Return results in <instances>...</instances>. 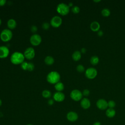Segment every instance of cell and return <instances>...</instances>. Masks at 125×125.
<instances>
[{"label":"cell","mask_w":125,"mask_h":125,"mask_svg":"<svg viewBox=\"0 0 125 125\" xmlns=\"http://www.w3.org/2000/svg\"><path fill=\"white\" fill-rule=\"evenodd\" d=\"M23 55L25 58L26 59L32 60L34 58L35 55V50L33 47H29L25 50L23 53Z\"/></svg>","instance_id":"cell-8"},{"label":"cell","mask_w":125,"mask_h":125,"mask_svg":"<svg viewBox=\"0 0 125 125\" xmlns=\"http://www.w3.org/2000/svg\"><path fill=\"white\" fill-rule=\"evenodd\" d=\"M34 69V64L32 62H28L27 70L29 71H32Z\"/></svg>","instance_id":"cell-27"},{"label":"cell","mask_w":125,"mask_h":125,"mask_svg":"<svg viewBox=\"0 0 125 125\" xmlns=\"http://www.w3.org/2000/svg\"><path fill=\"white\" fill-rule=\"evenodd\" d=\"M49 27H50V24L47 22H44L42 24V28L44 30H47V29H48L49 28Z\"/></svg>","instance_id":"cell-29"},{"label":"cell","mask_w":125,"mask_h":125,"mask_svg":"<svg viewBox=\"0 0 125 125\" xmlns=\"http://www.w3.org/2000/svg\"><path fill=\"white\" fill-rule=\"evenodd\" d=\"M82 92L78 89H74L71 91L70 94V98L75 101H79L82 99Z\"/></svg>","instance_id":"cell-5"},{"label":"cell","mask_w":125,"mask_h":125,"mask_svg":"<svg viewBox=\"0 0 125 125\" xmlns=\"http://www.w3.org/2000/svg\"><path fill=\"white\" fill-rule=\"evenodd\" d=\"M82 93H83V95H84V96H88V95H89V94H90V91H89V90L88 89H84L83 90Z\"/></svg>","instance_id":"cell-30"},{"label":"cell","mask_w":125,"mask_h":125,"mask_svg":"<svg viewBox=\"0 0 125 125\" xmlns=\"http://www.w3.org/2000/svg\"><path fill=\"white\" fill-rule=\"evenodd\" d=\"M93 1H94V2H100L101 0H93Z\"/></svg>","instance_id":"cell-38"},{"label":"cell","mask_w":125,"mask_h":125,"mask_svg":"<svg viewBox=\"0 0 125 125\" xmlns=\"http://www.w3.org/2000/svg\"><path fill=\"white\" fill-rule=\"evenodd\" d=\"M9 54V48L4 45L0 46V58L3 59L8 57Z\"/></svg>","instance_id":"cell-11"},{"label":"cell","mask_w":125,"mask_h":125,"mask_svg":"<svg viewBox=\"0 0 125 125\" xmlns=\"http://www.w3.org/2000/svg\"><path fill=\"white\" fill-rule=\"evenodd\" d=\"M1 20L0 19V25H1Z\"/></svg>","instance_id":"cell-40"},{"label":"cell","mask_w":125,"mask_h":125,"mask_svg":"<svg viewBox=\"0 0 125 125\" xmlns=\"http://www.w3.org/2000/svg\"><path fill=\"white\" fill-rule=\"evenodd\" d=\"M80 104L81 107L85 109H88L90 107L91 103L90 100L86 98H84L82 99L80 102Z\"/></svg>","instance_id":"cell-14"},{"label":"cell","mask_w":125,"mask_h":125,"mask_svg":"<svg viewBox=\"0 0 125 125\" xmlns=\"http://www.w3.org/2000/svg\"><path fill=\"white\" fill-rule=\"evenodd\" d=\"M90 29L93 32H98L100 30V25L98 21H94L91 23L90 25Z\"/></svg>","instance_id":"cell-15"},{"label":"cell","mask_w":125,"mask_h":125,"mask_svg":"<svg viewBox=\"0 0 125 125\" xmlns=\"http://www.w3.org/2000/svg\"><path fill=\"white\" fill-rule=\"evenodd\" d=\"M62 19L60 17L58 16H54L50 20V24L54 28L59 27L62 24Z\"/></svg>","instance_id":"cell-9"},{"label":"cell","mask_w":125,"mask_h":125,"mask_svg":"<svg viewBox=\"0 0 125 125\" xmlns=\"http://www.w3.org/2000/svg\"><path fill=\"white\" fill-rule=\"evenodd\" d=\"M82 57L81 52L78 50H76L73 52L72 55V58L73 60L75 61H79Z\"/></svg>","instance_id":"cell-17"},{"label":"cell","mask_w":125,"mask_h":125,"mask_svg":"<svg viewBox=\"0 0 125 125\" xmlns=\"http://www.w3.org/2000/svg\"><path fill=\"white\" fill-rule=\"evenodd\" d=\"M107 103H108V107H109V108H113L116 105L115 102L113 100H110Z\"/></svg>","instance_id":"cell-25"},{"label":"cell","mask_w":125,"mask_h":125,"mask_svg":"<svg viewBox=\"0 0 125 125\" xmlns=\"http://www.w3.org/2000/svg\"><path fill=\"white\" fill-rule=\"evenodd\" d=\"M6 2V0H0V6H3Z\"/></svg>","instance_id":"cell-32"},{"label":"cell","mask_w":125,"mask_h":125,"mask_svg":"<svg viewBox=\"0 0 125 125\" xmlns=\"http://www.w3.org/2000/svg\"><path fill=\"white\" fill-rule=\"evenodd\" d=\"M66 118L70 122H75L78 120V115L74 111H70L67 113Z\"/></svg>","instance_id":"cell-13"},{"label":"cell","mask_w":125,"mask_h":125,"mask_svg":"<svg viewBox=\"0 0 125 125\" xmlns=\"http://www.w3.org/2000/svg\"><path fill=\"white\" fill-rule=\"evenodd\" d=\"M97 34L99 36V37H102L103 36V34H104V33L103 32L102 30H99L98 31V33H97Z\"/></svg>","instance_id":"cell-33"},{"label":"cell","mask_w":125,"mask_h":125,"mask_svg":"<svg viewBox=\"0 0 125 125\" xmlns=\"http://www.w3.org/2000/svg\"><path fill=\"white\" fill-rule=\"evenodd\" d=\"M53 98L54 101L58 102H62L65 99V95L62 92H55L53 96Z\"/></svg>","instance_id":"cell-12"},{"label":"cell","mask_w":125,"mask_h":125,"mask_svg":"<svg viewBox=\"0 0 125 125\" xmlns=\"http://www.w3.org/2000/svg\"><path fill=\"white\" fill-rule=\"evenodd\" d=\"M7 25L9 29H14L17 26L16 21L13 19H10L7 21Z\"/></svg>","instance_id":"cell-16"},{"label":"cell","mask_w":125,"mask_h":125,"mask_svg":"<svg viewBox=\"0 0 125 125\" xmlns=\"http://www.w3.org/2000/svg\"><path fill=\"white\" fill-rule=\"evenodd\" d=\"M72 12L74 14H78L79 13L80 9L78 6H74L71 9Z\"/></svg>","instance_id":"cell-26"},{"label":"cell","mask_w":125,"mask_h":125,"mask_svg":"<svg viewBox=\"0 0 125 125\" xmlns=\"http://www.w3.org/2000/svg\"><path fill=\"white\" fill-rule=\"evenodd\" d=\"M2 105V101L1 100V99H0V106Z\"/></svg>","instance_id":"cell-39"},{"label":"cell","mask_w":125,"mask_h":125,"mask_svg":"<svg viewBox=\"0 0 125 125\" xmlns=\"http://www.w3.org/2000/svg\"><path fill=\"white\" fill-rule=\"evenodd\" d=\"M28 62H27L24 61L21 64V68L24 70H27V66H28Z\"/></svg>","instance_id":"cell-28"},{"label":"cell","mask_w":125,"mask_h":125,"mask_svg":"<svg viewBox=\"0 0 125 125\" xmlns=\"http://www.w3.org/2000/svg\"><path fill=\"white\" fill-rule=\"evenodd\" d=\"M105 114L108 118H113L116 114V111L113 108H108L106 110Z\"/></svg>","instance_id":"cell-18"},{"label":"cell","mask_w":125,"mask_h":125,"mask_svg":"<svg viewBox=\"0 0 125 125\" xmlns=\"http://www.w3.org/2000/svg\"><path fill=\"white\" fill-rule=\"evenodd\" d=\"M96 106L99 109L104 110L108 107V103L105 100L100 99L97 101Z\"/></svg>","instance_id":"cell-10"},{"label":"cell","mask_w":125,"mask_h":125,"mask_svg":"<svg viewBox=\"0 0 125 125\" xmlns=\"http://www.w3.org/2000/svg\"><path fill=\"white\" fill-rule=\"evenodd\" d=\"M42 96L44 98H49L51 96V92L47 89H45L42 92Z\"/></svg>","instance_id":"cell-22"},{"label":"cell","mask_w":125,"mask_h":125,"mask_svg":"<svg viewBox=\"0 0 125 125\" xmlns=\"http://www.w3.org/2000/svg\"><path fill=\"white\" fill-rule=\"evenodd\" d=\"M26 125H32V124H27Z\"/></svg>","instance_id":"cell-41"},{"label":"cell","mask_w":125,"mask_h":125,"mask_svg":"<svg viewBox=\"0 0 125 125\" xmlns=\"http://www.w3.org/2000/svg\"><path fill=\"white\" fill-rule=\"evenodd\" d=\"M86 52V49L85 48H82L81 50V52L82 53H85Z\"/></svg>","instance_id":"cell-35"},{"label":"cell","mask_w":125,"mask_h":125,"mask_svg":"<svg viewBox=\"0 0 125 125\" xmlns=\"http://www.w3.org/2000/svg\"><path fill=\"white\" fill-rule=\"evenodd\" d=\"M55 88L58 92H62L64 88V86L63 83L59 82L55 84Z\"/></svg>","instance_id":"cell-20"},{"label":"cell","mask_w":125,"mask_h":125,"mask_svg":"<svg viewBox=\"0 0 125 125\" xmlns=\"http://www.w3.org/2000/svg\"><path fill=\"white\" fill-rule=\"evenodd\" d=\"M13 37L12 32L9 29L2 30L0 34V38L4 42H7L10 41Z\"/></svg>","instance_id":"cell-4"},{"label":"cell","mask_w":125,"mask_h":125,"mask_svg":"<svg viewBox=\"0 0 125 125\" xmlns=\"http://www.w3.org/2000/svg\"><path fill=\"white\" fill-rule=\"evenodd\" d=\"M30 30L32 32L36 33L38 30V28L36 25H32L30 28Z\"/></svg>","instance_id":"cell-31"},{"label":"cell","mask_w":125,"mask_h":125,"mask_svg":"<svg viewBox=\"0 0 125 125\" xmlns=\"http://www.w3.org/2000/svg\"><path fill=\"white\" fill-rule=\"evenodd\" d=\"M102 15L104 17H107L110 15V11L108 8H104L101 11Z\"/></svg>","instance_id":"cell-23"},{"label":"cell","mask_w":125,"mask_h":125,"mask_svg":"<svg viewBox=\"0 0 125 125\" xmlns=\"http://www.w3.org/2000/svg\"><path fill=\"white\" fill-rule=\"evenodd\" d=\"M58 13L62 16H65L67 15L69 12V7L68 5L66 3L62 2L58 4L56 8Z\"/></svg>","instance_id":"cell-3"},{"label":"cell","mask_w":125,"mask_h":125,"mask_svg":"<svg viewBox=\"0 0 125 125\" xmlns=\"http://www.w3.org/2000/svg\"><path fill=\"white\" fill-rule=\"evenodd\" d=\"M68 6H69V7L72 6H73V3L72 2H69V4H68Z\"/></svg>","instance_id":"cell-37"},{"label":"cell","mask_w":125,"mask_h":125,"mask_svg":"<svg viewBox=\"0 0 125 125\" xmlns=\"http://www.w3.org/2000/svg\"><path fill=\"white\" fill-rule=\"evenodd\" d=\"M48 104L49 105H52L54 104V101L52 99H49L48 101Z\"/></svg>","instance_id":"cell-34"},{"label":"cell","mask_w":125,"mask_h":125,"mask_svg":"<svg viewBox=\"0 0 125 125\" xmlns=\"http://www.w3.org/2000/svg\"><path fill=\"white\" fill-rule=\"evenodd\" d=\"M25 57L23 54L20 52H15L10 57L11 62L15 65L21 64L24 61Z\"/></svg>","instance_id":"cell-1"},{"label":"cell","mask_w":125,"mask_h":125,"mask_svg":"<svg viewBox=\"0 0 125 125\" xmlns=\"http://www.w3.org/2000/svg\"><path fill=\"white\" fill-rule=\"evenodd\" d=\"M93 125H101V123L99 122H96L95 123H94Z\"/></svg>","instance_id":"cell-36"},{"label":"cell","mask_w":125,"mask_h":125,"mask_svg":"<svg viewBox=\"0 0 125 125\" xmlns=\"http://www.w3.org/2000/svg\"><path fill=\"white\" fill-rule=\"evenodd\" d=\"M30 42L34 46L39 45L42 42V37L39 34H34L30 37Z\"/></svg>","instance_id":"cell-7"},{"label":"cell","mask_w":125,"mask_h":125,"mask_svg":"<svg viewBox=\"0 0 125 125\" xmlns=\"http://www.w3.org/2000/svg\"><path fill=\"white\" fill-rule=\"evenodd\" d=\"M61 79L60 74L57 71L50 72L46 76L47 81L51 84H56L59 82Z\"/></svg>","instance_id":"cell-2"},{"label":"cell","mask_w":125,"mask_h":125,"mask_svg":"<svg viewBox=\"0 0 125 125\" xmlns=\"http://www.w3.org/2000/svg\"><path fill=\"white\" fill-rule=\"evenodd\" d=\"M44 61V62L45 64H46L47 65H50L54 63V59L53 57H52V56H47L45 58Z\"/></svg>","instance_id":"cell-19"},{"label":"cell","mask_w":125,"mask_h":125,"mask_svg":"<svg viewBox=\"0 0 125 125\" xmlns=\"http://www.w3.org/2000/svg\"><path fill=\"white\" fill-rule=\"evenodd\" d=\"M76 70L78 72L82 73V72H83L84 71L85 68H84V67L83 65L79 64L76 67Z\"/></svg>","instance_id":"cell-24"},{"label":"cell","mask_w":125,"mask_h":125,"mask_svg":"<svg viewBox=\"0 0 125 125\" xmlns=\"http://www.w3.org/2000/svg\"><path fill=\"white\" fill-rule=\"evenodd\" d=\"M90 62L91 64L93 65H97L99 62V57L96 56H92L90 59Z\"/></svg>","instance_id":"cell-21"},{"label":"cell","mask_w":125,"mask_h":125,"mask_svg":"<svg viewBox=\"0 0 125 125\" xmlns=\"http://www.w3.org/2000/svg\"><path fill=\"white\" fill-rule=\"evenodd\" d=\"M97 75V70L94 67H89L85 71V76L88 79H93Z\"/></svg>","instance_id":"cell-6"}]
</instances>
